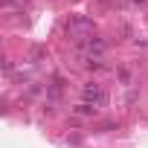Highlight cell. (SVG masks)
I'll list each match as a JSON object with an SVG mask.
<instances>
[{
  "instance_id": "cell-1",
  "label": "cell",
  "mask_w": 148,
  "mask_h": 148,
  "mask_svg": "<svg viewBox=\"0 0 148 148\" xmlns=\"http://www.w3.org/2000/svg\"><path fill=\"white\" fill-rule=\"evenodd\" d=\"M82 96H84V102H93V108H102V105L108 102V96H105V90H102L99 84H84Z\"/></svg>"
}]
</instances>
